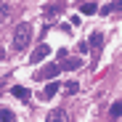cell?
<instances>
[{"label":"cell","mask_w":122,"mask_h":122,"mask_svg":"<svg viewBox=\"0 0 122 122\" xmlns=\"http://www.w3.org/2000/svg\"><path fill=\"white\" fill-rule=\"evenodd\" d=\"M16 117H13V112L11 109H0V122H13Z\"/></svg>","instance_id":"cell-9"},{"label":"cell","mask_w":122,"mask_h":122,"mask_svg":"<svg viewBox=\"0 0 122 122\" xmlns=\"http://www.w3.org/2000/svg\"><path fill=\"white\" fill-rule=\"evenodd\" d=\"M11 93H13L19 101H29V90H27L24 85H16V88H11Z\"/></svg>","instance_id":"cell-7"},{"label":"cell","mask_w":122,"mask_h":122,"mask_svg":"<svg viewBox=\"0 0 122 122\" xmlns=\"http://www.w3.org/2000/svg\"><path fill=\"white\" fill-rule=\"evenodd\" d=\"M109 114H112V117H119V114H122V101H114L112 109H109Z\"/></svg>","instance_id":"cell-10"},{"label":"cell","mask_w":122,"mask_h":122,"mask_svg":"<svg viewBox=\"0 0 122 122\" xmlns=\"http://www.w3.org/2000/svg\"><path fill=\"white\" fill-rule=\"evenodd\" d=\"M45 122H72V119H69V114H66L64 109H53V112L48 114Z\"/></svg>","instance_id":"cell-4"},{"label":"cell","mask_w":122,"mask_h":122,"mask_svg":"<svg viewBox=\"0 0 122 122\" xmlns=\"http://www.w3.org/2000/svg\"><path fill=\"white\" fill-rule=\"evenodd\" d=\"M77 90H80V85H77V82H66V85H64V93H66V96H74Z\"/></svg>","instance_id":"cell-12"},{"label":"cell","mask_w":122,"mask_h":122,"mask_svg":"<svg viewBox=\"0 0 122 122\" xmlns=\"http://www.w3.org/2000/svg\"><path fill=\"white\" fill-rule=\"evenodd\" d=\"M80 13H82V16H93V13H98V3H80Z\"/></svg>","instance_id":"cell-6"},{"label":"cell","mask_w":122,"mask_h":122,"mask_svg":"<svg viewBox=\"0 0 122 122\" xmlns=\"http://www.w3.org/2000/svg\"><path fill=\"white\" fill-rule=\"evenodd\" d=\"M48 53H51V45H48V43H40V45H37V48L32 51L29 61H32V64H37V61H43V58H45Z\"/></svg>","instance_id":"cell-3"},{"label":"cell","mask_w":122,"mask_h":122,"mask_svg":"<svg viewBox=\"0 0 122 122\" xmlns=\"http://www.w3.org/2000/svg\"><path fill=\"white\" fill-rule=\"evenodd\" d=\"M58 72H61V66H58V64H48V66H43V69H40L35 77H37V80H53Z\"/></svg>","instance_id":"cell-2"},{"label":"cell","mask_w":122,"mask_h":122,"mask_svg":"<svg viewBox=\"0 0 122 122\" xmlns=\"http://www.w3.org/2000/svg\"><path fill=\"white\" fill-rule=\"evenodd\" d=\"M101 43H104L101 32H93V35H90V45H93V53H96V56H98V51H101Z\"/></svg>","instance_id":"cell-8"},{"label":"cell","mask_w":122,"mask_h":122,"mask_svg":"<svg viewBox=\"0 0 122 122\" xmlns=\"http://www.w3.org/2000/svg\"><path fill=\"white\" fill-rule=\"evenodd\" d=\"M64 66L66 69H77L80 66V58H64Z\"/></svg>","instance_id":"cell-13"},{"label":"cell","mask_w":122,"mask_h":122,"mask_svg":"<svg viewBox=\"0 0 122 122\" xmlns=\"http://www.w3.org/2000/svg\"><path fill=\"white\" fill-rule=\"evenodd\" d=\"M58 11H61V5H58V3H53V5L48 8V16H53V13H58Z\"/></svg>","instance_id":"cell-14"},{"label":"cell","mask_w":122,"mask_h":122,"mask_svg":"<svg viewBox=\"0 0 122 122\" xmlns=\"http://www.w3.org/2000/svg\"><path fill=\"white\" fill-rule=\"evenodd\" d=\"M119 5H122V3H106L104 8H98V11H101V13H104V16H106V13H112V11H117Z\"/></svg>","instance_id":"cell-11"},{"label":"cell","mask_w":122,"mask_h":122,"mask_svg":"<svg viewBox=\"0 0 122 122\" xmlns=\"http://www.w3.org/2000/svg\"><path fill=\"white\" fill-rule=\"evenodd\" d=\"M5 16H8V8H5L3 3H0V21H3V19H5Z\"/></svg>","instance_id":"cell-15"},{"label":"cell","mask_w":122,"mask_h":122,"mask_svg":"<svg viewBox=\"0 0 122 122\" xmlns=\"http://www.w3.org/2000/svg\"><path fill=\"white\" fill-rule=\"evenodd\" d=\"M29 40H32V24H19L16 27V32H13V48L16 51H21V48H27L29 45Z\"/></svg>","instance_id":"cell-1"},{"label":"cell","mask_w":122,"mask_h":122,"mask_svg":"<svg viewBox=\"0 0 122 122\" xmlns=\"http://www.w3.org/2000/svg\"><path fill=\"white\" fill-rule=\"evenodd\" d=\"M56 90H61L56 82H51V85H45V90H40V98H43V101H51L53 96H56Z\"/></svg>","instance_id":"cell-5"}]
</instances>
